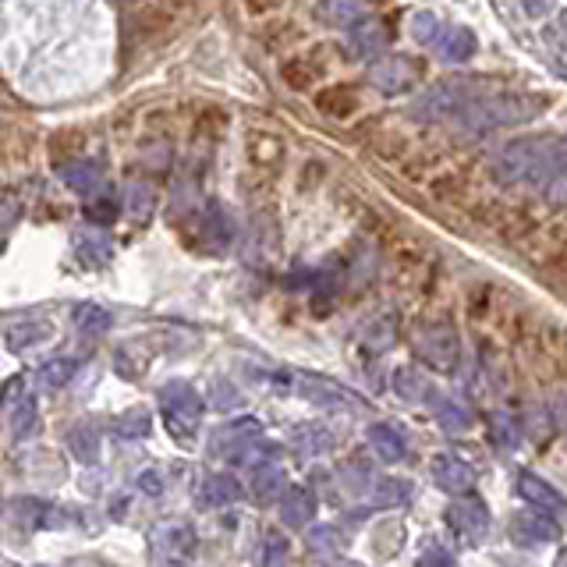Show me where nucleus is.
I'll use <instances>...</instances> for the list:
<instances>
[{"label": "nucleus", "mask_w": 567, "mask_h": 567, "mask_svg": "<svg viewBox=\"0 0 567 567\" xmlns=\"http://www.w3.org/2000/svg\"><path fill=\"white\" fill-rule=\"evenodd\" d=\"M415 567H458V560H454V553L443 550V546H429Z\"/></svg>", "instance_id": "de8ad7c7"}, {"label": "nucleus", "mask_w": 567, "mask_h": 567, "mask_svg": "<svg viewBox=\"0 0 567 567\" xmlns=\"http://www.w3.org/2000/svg\"><path fill=\"white\" fill-rule=\"evenodd\" d=\"M436 29H440V22H436L433 11H415L412 15V36L419 39V43H433Z\"/></svg>", "instance_id": "c03bdc74"}, {"label": "nucleus", "mask_w": 567, "mask_h": 567, "mask_svg": "<svg viewBox=\"0 0 567 567\" xmlns=\"http://www.w3.org/2000/svg\"><path fill=\"white\" fill-rule=\"evenodd\" d=\"M185 241L195 252H202V256H220L231 245V220H227V213L220 210L217 202H210L192 220V231H188Z\"/></svg>", "instance_id": "39448f33"}, {"label": "nucleus", "mask_w": 567, "mask_h": 567, "mask_svg": "<svg viewBox=\"0 0 567 567\" xmlns=\"http://www.w3.org/2000/svg\"><path fill=\"white\" fill-rule=\"evenodd\" d=\"M412 497V486L404 479H376L373 482V504L376 507H401Z\"/></svg>", "instance_id": "c756f323"}, {"label": "nucleus", "mask_w": 567, "mask_h": 567, "mask_svg": "<svg viewBox=\"0 0 567 567\" xmlns=\"http://www.w3.org/2000/svg\"><path fill=\"white\" fill-rule=\"evenodd\" d=\"M475 82H440L429 93H422V100L415 103V114L419 117H443V114H458L468 103L475 100L472 93Z\"/></svg>", "instance_id": "1a4fd4ad"}, {"label": "nucleus", "mask_w": 567, "mask_h": 567, "mask_svg": "<svg viewBox=\"0 0 567 567\" xmlns=\"http://www.w3.org/2000/svg\"><path fill=\"white\" fill-rule=\"evenodd\" d=\"M316 18L330 22L334 29H351V25H358L362 18H366V11L358 8V4H319Z\"/></svg>", "instance_id": "72a5a7b5"}, {"label": "nucleus", "mask_w": 567, "mask_h": 567, "mask_svg": "<svg viewBox=\"0 0 567 567\" xmlns=\"http://www.w3.org/2000/svg\"><path fill=\"white\" fill-rule=\"evenodd\" d=\"M433 482L443 493L454 497H468L475 490V468L468 461L454 458V454H436L433 458Z\"/></svg>", "instance_id": "f8f14e48"}, {"label": "nucleus", "mask_w": 567, "mask_h": 567, "mask_svg": "<svg viewBox=\"0 0 567 567\" xmlns=\"http://www.w3.org/2000/svg\"><path fill=\"white\" fill-rule=\"evenodd\" d=\"M11 521H18L22 529L47 525V507L39 504V500H15V504H11Z\"/></svg>", "instance_id": "4c0bfd02"}, {"label": "nucleus", "mask_w": 567, "mask_h": 567, "mask_svg": "<svg viewBox=\"0 0 567 567\" xmlns=\"http://www.w3.org/2000/svg\"><path fill=\"white\" fill-rule=\"evenodd\" d=\"M149 429H153V419H149V412H142V408L117 415V433L121 436H149Z\"/></svg>", "instance_id": "ea45409f"}, {"label": "nucleus", "mask_w": 567, "mask_h": 567, "mask_svg": "<svg viewBox=\"0 0 567 567\" xmlns=\"http://www.w3.org/2000/svg\"><path fill=\"white\" fill-rule=\"evenodd\" d=\"M348 32H351V50H355L358 57H376L390 39V32L383 29V22H376V18H362V22L351 25Z\"/></svg>", "instance_id": "a211bd4d"}, {"label": "nucleus", "mask_w": 567, "mask_h": 567, "mask_svg": "<svg viewBox=\"0 0 567 567\" xmlns=\"http://www.w3.org/2000/svg\"><path fill=\"white\" fill-rule=\"evenodd\" d=\"M280 75H284V82L291 89H309L319 78V64H312L309 57H295V61H288L280 68Z\"/></svg>", "instance_id": "f704fd0d"}, {"label": "nucleus", "mask_w": 567, "mask_h": 567, "mask_svg": "<svg viewBox=\"0 0 567 567\" xmlns=\"http://www.w3.org/2000/svg\"><path fill=\"white\" fill-rule=\"evenodd\" d=\"M567 167V139H525L507 146L493 164V178L500 185H518V181H539L546 174H560Z\"/></svg>", "instance_id": "f257e3e1"}, {"label": "nucleus", "mask_w": 567, "mask_h": 567, "mask_svg": "<svg viewBox=\"0 0 567 567\" xmlns=\"http://www.w3.org/2000/svg\"><path fill=\"white\" fill-rule=\"evenodd\" d=\"M61 178L71 192L96 195V188H100V181H103V171H100V164H93V160H68V164L61 167Z\"/></svg>", "instance_id": "6ab92c4d"}, {"label": "nucleus", "mask_w": 567, "mask_h": 567, "mask_svg": "<svg viewBox=\"0 0 567 567\" xmlns=\"http://www.w3.org/2000/svg\"><path fill=\"white\" fill-rule=\"evenodd\" d=\"M422 68L419 61H412V57H401V54H387L380 57V61H373V68H369V82H373L380 93L387 96H397V93H408V89L419 82Z\"/></svg>", "instance_id": "423d86ee"}, {"label": "nucleus", "mask_w": 567, "mask_h": 567, "mask_svg": "<svg viewBox=\"0 0 567 567\" xmlns=\"http://www.w3.org/2000/svg\"><path fill=\"white\" fill-rule=\"evenodd\" d=\"M369 447H373L376 458L387 461V465H397V461L408 458V443H404V436L397 433L394 426H387V422L369 426Z\"/></svg>", "instance_id": "dca6fc26"}, {"label": "nucleus", "mask_w": 567, "mask_h": 567, "mask_svg": "<svg viewBox=\"0 0 567 567\" xmlns=\"http://www.w3.org/2000/svg\"><path fill=\"white\" fill-rule=\"evenodd\" d=\"M8 426L11 433H15V440H29V436H36L39 429V408L32 397H18V401L8 404Z\"/></svg>", "instance_id": "b1692460"}, {"label": "nucleus", "mask_w": 567, "mask_h": 567, "mask_svg": "<svg viewBox=\"0 0 567 567\" xmlns=\"http://www.w3.org/2000/svg\"><path fill=\"white\" fill-rule=\"evenodd\" d=\"M139 490L146 493V497H160L164 493V472L160 468H146V472H139Z\"/></svg>", "instance_id": "49530a36"}, {"label": "nucleus", "mask_w": 567, "mask_h": 567, "mask_svg": "<svg viewBox=\"0 0 567 567\" xmlns=\"http://www.w3.org/2000/svg\"><path fill=\"white\" fill-rule=\"evenodd\" d=\"M117 213H121V206H117V199H107V195H103V199H89V206H86V217L100 227L114 224Z\"/></svg>", "instance_id": "79ce46f5"}, {"label": "nucleus", "mask_w": 567, "mask_h": 567, "mask_svg": "<svg viewBox=\"0 0 567 567\" xmlns=\"http://www.w3.org/2000/svg\"><path fill=\"white\" fill-rule=\"evenodd\" d=\"M75 369L78 366L71 362V358H54V362H47V366H39L36 380H39V387H43V390H61V387H68V383H71Z\"/></svg>", "instance_id": "2f4dec72"}, {"label": "nucleus", "mask_w": 567, "mask_h": 567, "mask_svg": "<svg viewBox=\"0 0 567 567\" xmlns=\"http://www.w3.org/2000/svg\"><path fill=\"white\" fill-rule=\"evenodd\" d=\"M167 567H181V564H167Z\"/></svg>", "instance_id": "6e6d98bb"}, {"label": "nucleus", "mask_w": 567, "mask_h": 567, "mask_svg": "<svg viewBox=\"0 0 567 567\" xmlns=\"http://www.w3.org/2000/svg\"><path fill=\"white\" fill-rule=\"evenodd\" d=\"M394 394L401 397V401L408 404H422V401H433V383L426 380V376L419 373V369L412 366H404L394 373Z\"/></svg>", "instance_id": "aec40b11"}, {"label": "nucleus", "mask_w": 567, "mask_h": 567, "mask_svg": "<svg viewBox=\"0 0 567 567\" xmlns=\"http://www.w3.org/2000/svg\"><path fill=\"white\" fill-rule=\"evenodd\" d=\"M202 497H206V504L224 507V504H234V500L241 497V486L231 479V475H210L206 486H202Z\"/></svg>", "instance_id": "7c9ffc66"}, {"label": "nucleus", "mask_w": 567, "mask_h": 567, "mask_svg": "<svg viewBox=\"0 0 567 567\" xmlns=\"http://www.w3.org/2000/svg\"><path fill=\"white\" fill-rule=\"evenodd\" d=\"M22 217V202H18L15 192H0V234L11 231Z\"/></svg>", "instance_id": "37998d69"}, {"label": "nucleus", "mask_w": 567, "mask_h": 567, "mask_svg": "<svg viewBox=\"0 0 567 567\" xmlns=\"http://www.w3.org/2000/svg\"><path fill=\"white\" fill-rule=\"evenodd\" d=\"M546 199H550L553 206H567V167L550 178V185H546Z\"/></svg>", "instance_id": "09e8293b"}, {"label": "nucleus", "mask_w": 567, "mask_h": 567, "mask_svg": "<svg viewBox=\"0 0 567 567\" xmlns=\"http://www.w3.org/2000/svg\"><path fill=\"white\" fill-rule=\"evenodd\" d=\"M436 422H440L447 433H465L472 426V415L454 401H436Z\"/></svg>", "instance_id": "c9c22d12"}, {"label": "nucleus", "mask_w": 567, "mask_h": 567, "mask_svg": "<svg viewBox=\"0 0 567 567\" xmlns=\"http://www.w3.org/2000/svg\"><path fill=\"white\" fill-rule=\"evenodd\" d=\"M305 546H309L312 557L334 560L337 553H341V536H337V529H330V525H316V529L309 532V539H305Z\"/></svg>", "instance_id": "473e14b6"}, {"label": "nucleus", "mask_w": 567, "mask_h": 567, "mask_svg": "<svg viewBox=\"0 0 567 567\" xmlns=\"http://www.w3.org/2000/svg\"><path fill=\"white\" fill-rule=\"evenodd\" d=\"M71 323H75L82 334H103V330L114 323V316H110L103 305H93V302H86V305H78L75 312H71Z\"/></svg>", "instance_id": "c85d7f7f"}, {"label": "nucleus", "mask_w": 567, "mask_h": 567, "mask_svg": "<svg viewBox=\"0 0 567 567\" xmlns=\"http://www.w3.org/2000/svg\"><path fill=\"white\" fill-rule=\"evenodd\" d=\"M415 355L426 362L436 373H454L461 366V341L458 330L447 327V323H429L415 334Z\"/></svg>", "instance_id": "20e7f679"}, {"label": "nucleus", "mask_w": 567, "mask_h": 567, "mask_svg": "<svg viewBox=\"0 0 567 567\" xmlns=\"http://www.w3.org/2000/svg\"><path fill=\"white\" fill-rule=\"evenodd\" d=\"M518 493L525 500H529L532 507H539V514L546 511H567V497L553 486V482H546L543 475L536 472H518Z\"/></svg>", "instance_id": "4468645a"}, {"label": "nucleus", "mask_w": 567, "mask_h": 567, "mask_svg": "<svg viewBox=\"0 0 567 567\" xmlns=\"http://www.w3.org/2000/svg\"><path fill=\"white\" fill-rule=\"evenodd\" d=\"M490 440H493V447H497V451H504V454L518 451V443H521L518 419H514V415H507V412H493L490 415Z\"/></svg>", "instance_id": "bb28decb"}, {"label": "nucleus", "mask_w": 567, "mask_h": 567, "mask_svg": "<svg viewBox=\"0 0 567 567\" xmlns=\"http://www.w3.org/2000/svg\"><path fill=\"white\" fill-rule=\"evenodd\" d=\"M75 256L78 263H86V266H103L114 256V245H110V238H103V231H86V234H78Z\"/></svg>", "instance_id": "393cba45"}, {"label": "nucleus", "mask_w": 567, "mask_h": 567, "mask_svg": "<svg viewBox=\"0 0 567 567\" xmlns=\"http://www.w3.org/2000/svg\"><path fill=\"white\" fill-rule=\"evenodd\" d=\"M507 536L518 546H546L560 539V525L539 511H518L507 521Z\"/></svg>", "instance_id": "9b49d317"}, {"label": "nucleus", "mask_w": 567, "mask_h": 567, "mask_svg": "<svg viewBox=\"0 0 567 567\" xmlns=\"http://www.w3.org/2000/svg\"><path fill=\"white\" fill-rule=\"evenodd\" d=\"M252 156H256L259 164H273L280 156V139L277 135H259V139L252 142Z\"/></svg>", "instance_id": "a18cd8bd"}, {"label": "nucleus", "mask_w": 567, "mask_h": 567, "mask_svg": "<svg viewBox=\"0 0 567 567\" xmlns=\"http://www.w3.org/2000/svg\"><path fill=\"white\" fill-rule=\"evenodd\" d=\"M125 213L132 224H149L156 213V188L149 181H132L125 192Z\"/></svg>", "instance_id": "412c9836"}, {"label": "nucleus", "mask_w": 567, "mask_h": 567, "mask_svg": "<svg viewBox=\"0 0 567 567\" xmlns=\"http://www.w3.org/2000/svg\"><path fill=\"white\" fill-rule=\"evenodd\" d=\"M362 344H366L369 351H376V355H380V351H387L390 344H394V323H390L387 316L376 319V323H369L366 334H362Z\"/></svg>", "instance_id": "58836bf2"}, {"label": "nucleus", "mask_w": 567, "mask_h": 567, "mask_svg": "<svg viewBox=\"0 0 567 567\" xmlns=\"http://www.w3.org/2000/svg\"><path fill=\"white\" fill-rule=\"evenodd\" d=\"M68 451L75 461H82V465H93L96 454H100V436H96L93 426H86V422H78V426L68 429Z\"/></svg>", "instance_id": "a878e982"}, {"label": "nucleus", "mask_w": 567, "mask_h": 567, "mask_svg": "<svg viewBox=\"0 0 567 567\" xmlns=\"http://www.w3.org/2000/svg\"><path fill=\"white\" fill-rule=\"evenodd\" d=\"M249 493L259 500V504H270V500H277L280 493H284V472H280L273 461L256 465V468H252V479H249Z\"/></svg>", "instance_id": "4be33fe9"}, {"label": "nucleus", "mask_w": 567, "mask_h": 567, "mask_svg": "<svg viewBox=\"0 0 567 567\" xmlns=\"http://www.w3.org/2000/svg\"><path fill=\"white\" fill-rule=\"evenodd\" d=\"M295 443L302 447V454H319V451H327V447H330L334 440H330V436L323 433L319 426H302V429L295 433Z\"/></svg>", "instance_id": "a19ab883"}, {"label": "nucleus", "mask_w": 567, "mask_h": 567, "mask_svg": "<svg viewBox=\"0 0 567 567\" xmlns=\"http://www.w3.org/2000/svg\"><path fill=\"white\" fill-rule=\"evenodd\" d=\"M181 202H185V192H178V199H174L171 213L181 210ZM195 210H199V202H195V188H188V213H195Z\"/></svg>", "instance_id": "603ef678"}, {"label": "nucleus", "mask_w": 567, "mask_h": 567, "mask_svg": "<svg viewBox=\"0 0 567 567\" xmlns=\"http://www.w3.org/2000/svg\"><path fill=\"white\" fill-rule=\"evenodd\" d=\"M277 249V220L270 213H256L252 217V227L245 234V249H241V259L252 266H263L266 259Z\"/></svg>", "instance_id": "ddd939ff"}, {"label": "nucleus", "mask_w": 567, "mask_h": 567, "mask_svg": "<svg viewBox=\"0 0 567 567\" xmlns=\"http://www.w3.org/2000/svg\"><path fill=\"white\" fill-rule=\"evenodd\" d=\"M149 543L153 553L167 564H181L195 553V529L188 521H160L153 532H149Z\"/></svg>", "instance_id": "0eeeda50"}, {"label": "nucleus", "mask_w": 567, "mask_h": 567, "mask_svg": "<svg viewBox=\"0 0 567 567\" xmlns=\"http://www.w3.org/2000/svg\"><path fill=\"white\" fill-rule=\"evenodd\" d=\"M550 408H553V422H557V426L567 433V394H557V397H553Z\"/></svg>", "instance_id": "3c124183"}, {"label": "nucleus", "mask_w": 567, "mask_h": 567, "mask_svg": "<svg viewBox=\"0 0 567 567\" xmlns=\"http://www.w3.org/2000/svg\"><path fill=\"white\" fill-rule=\"evenodd\" d=\"M213 394H220V408H234V404H238V390H234L227 380L213 383Z\"/></svg>", "instance_id": "8fccbe9b"}, {"label": "nucleus", "mask_w": 567, "mask_h": 567, "mask_svg": "<svg viewBox=\"0 0 567 567\" xmlns=\"http://www.w3.org/2000/svg\"><path fill=\"white\" fill-rule=\"evenodd\" d=\"M436 54H440L443 64H465L468 57H475L472 29H465V25H454V29H447L440 36V43H436Z\"/></svg>", "instance_id": "f3484780"}, {"label": "nucleus", "mask_w": 567, "mask_h": 567, "mask_svg": "<svg viewBox=\"0 0 567 567\" xmlns=\"http://www.w3.org/2000/svg\"><path fill=\"white\" fill-rule=\"evenodd\" d=\"M316 103H319V110H323V114L348 117V114H355L358 96H355V89H348V86H330V89H323V93H319Z\"/></svg>", "instance_id": "cd10ccee"}, {"label": "nucleus", "mask_w": 567, "mask_h": 567, "mask_svg": "<svg viewBox=\"0 0 567 567\" xmlns=\"http://www.w3.org/2000/svg\"><path fill=\"white\" fill-rule=\"evenodd\" d=\"M447 525H451L465 543H482V539L490 536V507L475 497H461L447 507Z\"/></svg>", "instance_id": "6e6552de"}, {"label": "nucleus", "mask_w": 567, "mask_h": 567, "mask_svg": "<svg viewBox=\"0 0 567 567\" xmlns=\"http://www.w3.org/2000/svg\"><path fill=\"white\" fill-rule=\"evenodd\" d=\"M312 514H316V497H312V490L291 486V490L280 493V518H284V525L305 529V525L312 521Z\"/></svg>", "instance_id": "2eb2a0df"}, {"label": "nucleus", "mask_w": 567, "mask_h": 567, "mask_svg": "<svg viewBox=\"0 0 567 567\" xmlns=\"http://www.w3.org/2000/svg\"><path fill=\"white\" fill-rule=\"evenodd\" d=\"M259 567H288V539L280 532H266L263 550H259Z\"/></svg>", "instance_id": "e433bc0d"}, {"label": "nucleus", "mask_w": 567, "mask_h": 567, "mask_svg": "<svg viewBox=\"0 0 567 567\" xmlns=\"http://www.w3.org/2000/svg\"><path fill=\"white\" fill-rule=\"evenodd\" d=\"M160 419H164L167 433L178 443L192 440L202 422V397L195 394V387H188L181 380L164 383L160 387Z\"/></svg>", "instance_id": "7ed1b4c3"}, {"label": "nucleus", "mask_w": 567, "mask_h": 567, "mask_svg": "<svg viewBox=\"0 0 567 567\" xmlns=\"http://www.w3.org/2000/svg\"><path fill=\"white\" fill-rule=\"evenodd\" d=\"M259 433H263V422L252 419V415L231 419L210 436V451L217 454V458H238L241 451H249V443L259 440Z\"/></svg>", "instance_id": "9d476101"}, {"label": "nucleus", "mask_w": 567, "mask_h": 567, "mask_svg": "<svg viewBox=\"0 0 567 567\" xmlns=\"http://www.w3.org/2000/svg\"><path fill=\"white\" fill-rule=\"evenodd\" d=\"M546 100L539 96H521V93H500V96H475L465 110H458L461 128L468 132H493V128L521 125L543 110Z\"/></svg>", "instance_id": "f03ea898"}, {"label": "nucleus", "mask_w": 567, "mask_h": 567, "mask_svg": "<svg viewBox=\"0 0 567 567\" xmlns=\"http://www.w3.org/2000/svg\"><path fill=\"white\" fill-rule=\"evenodd\" d=\"M54 337V327H50L47 319H22L15 327L8 330V348L11 351H29L36 344L50 341Z\"/></svg>", "instance_id": "5701e85b"}, {"label": "nucleus", "mask_w": 567, "mask_h": 567, "mask_svg": "<svg viewBox=\"0 0 567 567\" xmlns=\"http://www.w3.org/2000/svg\"><path fill=\"white\" fill-rule=\"evenodd\" d=\"M557 567H567V550H564V553H560V557H557Z\"/></svg>", "instance_id": "864d4df0"}, {"label": "nucleus", "mask_w": 567, "mask_h": 567, "mask_svg": "<svg viewBox=\"0 0 567 567\" xmlns=\"http://www.w3.org/2000/svg\"><path fill=\"white\" fill-rule=\"evenodd\" d=\"M344 567H362V564H344Z\"/></svg>", "instance_id": "5fc2aeb1"}]
</instances>
